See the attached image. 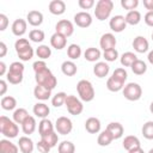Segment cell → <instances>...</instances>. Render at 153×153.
I'll list each match as a JSON object with an SVG mask.
<instances>
[{"label": "cell", "instance_id": "1", "mask_svg": "<svg viewBox=\"0 0 153 153\" xmlns=\"http://www.w3.org/2000/svg\"><path fill=\"white\" fill-rule=\"evenodd\" d=\"M0 131L7 139H13L17 137L19 133V128L13 120H10L6 116H0Z\"/></svg>", "mask_w": 153, "mask_h": 153}, {"label": "cell", "instance_id": "2", "mask_svg": "<svg viewBox=\"0 0 153 153\" xmlns=\"http://www.w3.org/2000/svg\"><path fill=\"white\" fill-rule=\"evenodd\" d=\"M76 91H78L79 98L86 103L93 100V98L96 96L93 85L91 84V81H88L86 79H82L76 84Z\"/></svg>", "mask_w": 153, "mask_h": 153}, {"label": "cell", "instance_id": "3", "mask_svg": "<svg viewBox=\"0 0 153 153\" xmlns=\"http://www.w3.org/2000/svg\"><path fill=\"white\" fill-rule=\"evenodd\" d=\"M35 80L37 82V85H42L49 90H54L55 86L57 85V79L56 76L51 73V71L49 68H47L45 71L43 72H39V73H36L35 74Z\"/></svg>", "mask_w": 153, "mask_h": 153}, {"label": "cell", "instance_id": "4", "mask_svg": "<svg viewBox=\"0 0 153 153\" xmlns=\"http://www.w3.org/2000/svg\"><path fill=\"white\" fill-rule=\"evenodd\" d=\"M114 8V2L111 0H99L96 4V8H94V16L98 20L103 22L105 19H108L112 12Z\"/></svg>", "mask_w": 153, "mask_h": 153}, {"label": "cell", "instance_id": "5", "mask_svg": "<svg viewBox=\"0 0 153 153\" xmlns=\"http://www.w3.org/2000/svg\"><path fill=\"white\" fill-rule=\"evenodd\" d=\"M122 92L124 98L130 102H136L142 96V88L137 82H128L127 85H124Z\"/></svg>", "mask_w": 153, "mask_h": 153}, {"label": "cell", "instance_id": "6", "mask_svg": "<svg viewBox=\"0 0 153 153\" xmlns=\"http://www.w3.org/2000/svg\"><path fill=\"white\" fill-rule=\"evenodd\" d=\"M65 105L67 108V111L71 114V115H74V116H78L84 110V105H82V100L79 99L78 97L73 96V94H68L67 98H66V102H65Z\"/></svg>", "mask_w": 153, "mask_h": 153}, {"label": "cell", "instance_id": "7", "mask_svg": "<svg viewBox=\"0 0 153 153\" xmlns=\"http://www.w3.org/2000/svg\"><path fill=\"white\" fill-rule=\"evenodd\" d=\"M55 129H56V131H57L59 134H61V135H67V134H69V133L72 131V129H73V123H72V121H71L68 117H66V116H60V117H57V120H56V122H55Z\"/></svg>", "mask_w": 153, "mask_h": 153}, {"label": "cell", "instance_id": "8", "mask_svg": "<svg viewBox=\"0 0 153 153\" xmlns=\"http://www.w3.org/2000/svg\"><path fill=\"white\" fill-rule=\"evenodd\" d=\"M55 30H56L55 32L61 33V35H63L65 37H69V36H72L73 32H74V25H73V23H72L71 20L61 19V20H59V22L56 23Z\"/></svg>", "mask_w": 153, "mask_h": 153}, {"label": "cell", "instance_id": "9", "mask_svg": "<svg viewBox=\"0 0 153 153\" xmlns=\"http://www.w3.org/2000/svg\"><path fill=\"white\" fill-rule=\"evenodd\" d=\"M74 23L79 27H88L92 24V16L86 11H80L74 14Z\"/></svg>", "mask_w": 153, "mask_h": 153}, {"label": "cell", "instance_id": "10", "mask_svg": "<svg viewBox=\"0 0 153 153\" xmlns=\"http://www.w3.org/2000/svg\"><path fill=\"white\" fill-rule=\"evenodd\" d=\"M109 26H110V29L114 32H122V31H124V29L127 27V22H126L124 16H121V14L114 16L110 19V22H109Z\"/></svg>", "mask_w": 153, "mask_h": 153}, {"label": "cell", "instance_id": "11", "mask_svg": "<svg viewBox=\"0 0 153 153\" xmlns=\"http://www.w3.org/2000/svg\"><path fill=\"white\" fill-rule=\"evenodd\" d=\"M116 43H117L116 37H115V35L111 33V32H108V33L102 35V37H100V39H99V45H100V48H102L104 51H105V50L114 49V48L116 47Z\"/></svg>", "mask_w": 153, "mask_h": 153}, {"label": "cell", "instance_id": "12", "mask_svg": "<svg viewBox=\"0 0 153 153\" xmlns=\"http://www.w3.org/2000/svg\"><path fill=\"white\" fill-rule=\"evenodd\" d=\"M12 33L17 37H20L23 36L25 32H26V29H27V22L25 19H22V18H18L16 19L13 23H12Z\"/></svg>", "mask_w": 153, "mask_h": 153}, {"label": "cell", "instance_id": "13", "mask_svg": "<svg viewBox=\"0 0 153 153\" xmlns=\"http://www.w3.org/2000/svg\"><path fill=\"white\" fill-rule=\"evenodd\" d=\"M133 48L136 53H140V54H143L146 51H148L149 49V43L147 41L146 37L143 36H136L133 41Z\"/></svg>", "mask_w": 153, "mask_h": 153}, {"label": "cell", "instance_id": "14", "mask_svg": "<svg viewBox=\"0 0 153 153\" xmlns=\"http://www.w3.org/2000/svg\"><path fill=\"white\" fill-rule=\"evenodd\" d=\"M105 129L111 134V136L114 137V140L121 139L123 136V133H124V128H123V126L120 122H110L106 126Z\"/></svg>", "mask_w": 153, "mask_h": 153}, {"label": "cell", "instance_id": "15", "mask_svg": "<svg viewBox=\"0 0 153 153\" xmlns=\"http://www.w3.org/2000/svg\"><path fill=\"white\" fill-rule=\"evenodd\" d=\"M66 44H67V37H65L63 35L57 33V32L51 35V37H50V45L53 48H55L56 50H61V49H63L66 47Z\"/></svg>", "mask_w": 153, "mask_h": 153}, {"label": "cell", "instance_id": "16", "mask_svg": "<svg viewBox=\"0 0 153 153\" xmlns=\"http://www.w3.org/2000/svg\"><path fill=\"white\" fill-rule=\"evenodd\" d=\"M100 121L97 117H88L85 122V129L90 134H97L100 131Z\"/></svg>", "mask_w": 153, "mask_h": 153}, {"label": "cell", "instance_id": "17", "mask_svg": "<svg viewBox=\"0 0 153 153\" xmlns=\"http://www.w3.org/2000/svg\"><path fill=\"white\" fill-rule=\"evenodd\" d=\"M66 11V4L62 0H53L49 2V12L54 16H61Z\"/></svg>", "mask_w": 153, "mask_h": 153}, {"label": "cell", "instance_id": "18", "mask_svg": "<svg viewBox=\"0 0 153 153\" xmlns=\"http://www.w3.org/2000/svg\"><path fill=\"white\" fill-rule=\"evenodd\" d=\"M26 22L31 26H39L43 23V14L37 10H32L26 16Z\"/></svg>", "mask_w": 153, "mask_h": 153}, {"label": "cell", "instance_id": "19", "mask_svg": "<svg viewBox=\"0 0 153 153\" xmlns=\"http://www.w3.org/2000/svg\"><path fill=\"white\" fill-rule=\"evenodd\" d=\"M18 147H19L22 153H32L35 145L29 136H22V137H19Z\"/></svg>", "mask_w": 153, "mask_h": 153}, {"label": "cell", "instance_id": "20", "mask_svg": "<svg viewBox=\"0 0 153 153\" xmlns=\"http://www.w3.org/2000/svg\"><path fill=\"white\" fill-rule=\"evenodd\" d=\"M54 128L55 126L53 124V122L48 118H43L41 120V122L38 123V133H39V136H44L47 134H50L54 131Z\"/></svg>", "mask_w": 153, "mask_h": 153}, {"label": "cell", "instance_id": "21", "mask_svg": "<svg viewBox=\"0 0 153 153\" xmlns=\"http://www.w3.org/2000/svg\"><path fill=\"white\" fill-rule=\"evenodd\" d=\"M110 72V67L106 62H103V61H99V62H96V65L93 66V73L97 78H105Z\"/></svg>", "mask_w": 153, "mask_h": 153}, {"label": "cell", "instance_id": "22", "mask_svg": "<svg viewBox=\"0 0 153 153\" xmlns=\"http://www.w3.org/2000/svg\"><path fill=\"white\" fill-rule=\"evenodd\" d=\"M33 96L38 100H48L51 96V90H49L42 85H36L33 88Z\"/></svg>", "mask_w": 153, "mask_h": 153}, {"label": "cell", "instance_id": "23", "mask_svg": "<svg viewBox=\"0 0 153 153\" xmlns=\"http://www.w3.org/2000/svg\"><path fill=\"white\" fill-rule=\"evenodd\" d=\"M19 147L7 139L0 140V153H18Z\"/></svg>", "mask_w": 153, "mask_h": 153}, {"label": "cell", "instance_id": "24", "mask_svg": "<svg viewBox=\"0 0 153 153\" xmlns=\"http://www.w3.org/2000/svg\"><path fill=\"white\" fill-rule=\"evenodd\" d=\"M61 71L65 75L67 76H73L76 74L78 72V67L72 61V60H67V61H63L62 65H61Z\"/></svg>", "mask_w": 153, "mask_h": 153}, {"label": "cell", "instance_id": "25", "mask_svg": "<svg viewBox=\"0 0 153 153\" xmlns=\"http://www.w3.org/2000/svg\"><path fill=\"white\" fill-rule=\"evenodd\" d=\"M32 111H33V114H35L37 117H39V118H42V120H43V118H47L48 115L50 114L49 106H48L47 104H44V103H36V104L33 105Z\"/></svg>", "mask_w": 153, "mask_h": 153}, {"label": "cell", "instance_id": "26", "mask_svg": "<svg viewBox=\"0 0 153 153\" xmlns=\"http://www.w3.org/2000/svg\"><path fill=\"white\" fill-rule=\"evenodd\" d=\"M122 145H123V148L127 149L128 152H129L130 149H133V148L141 147V143H140L139 137H137V136H134V135H128V136H126L124 140H123V142H122Z\"/></svg>", "mask_w": 153, "mask_h": 153}, {"label": "cell", "instance_id": "27", "mask_svg": "<svg viewBox=\"0 0 153 153\" xmlns=\"http://www.w3.org/2000/svg\"><path fill=\"white\" fill-rule=\"evenodd\" d=\"M100 56H102L100 50H99L98 48H94V47L87 48V49L85 50V53H84V57H85V60H87L88 62H96V61H98V60L100 59Z\"/></svg>", "mask_w": 153, "mask_h": 153}, {"label": "cell", "instance_id": "28", "mask_svg": "<svg viewBox=\"0 0 153 153\" xmlns=\"http://www.w3.org/2000/svg\"><path fill=\"white\" fill-rule=\"evenodd\" d=\"M36 127H37V123H36L35 117H33V116H29V117L24 121V123L22 124V130H23L24 134L30 135V134H32V133L36 130Z\"/></svg>", "mask_w": 153, "mask_h": 153}, {"label": "cell", "instance_id": "29", "mask_svg": "<svg viewBox=\"0 0 153 153\" xmlns=\"http://www.w3.org/2000/svg\"><path fill=\"white\" fill-rule=\"evenodd\" d=\"M136 60H137L136 54H134V53H131V51H126V53H123V54L121 55V59H120L121 65L124 66V67H130Z\"/></svg>", "mask_w": 153, "mask_h": 153}, {"label": "cell", "instance_id": "30", "mask_svg": "<svg viewBox=\"0 0 153 153\" xmlns=\"http://www.w3.org/2000/svg\"><path fill=\"white\" fill-rule=\"evenodd\" d=\"M29 116H30V115H29V112H27L26 109H24V108H18V109H16L14 112H13V121H14L17 124H23L24 121H25Z\"/></svg>", "mask_w": 153, "mask_h": 153}, {"label": "cell", "instance_id": "31", "mask_svg": "<svg viewBox=\"0 0 153 153\" xmlns=\"http://www.w3.org/2000/svg\"><path fill=\"white\" fill-rule=\"evenodd\" d=\"M112 140H114V137H112L111 134L105 129V130H103V131L99 133V135H98V137H97V143H98L99 146H102V147H106V146H109V145L112 142Z\"/></svg>", "mask_w": 153, "mask_h": 153}, {"label": "cell", "instance_id": "32", "mask_svg": "<svg viewBox=\"0 0 153 153\" xmlns=\"http://www.w3.org/2000/svg\"><path fill=\"white\" fill-rule=\"evenodd\" d=\"M130 68H131V72L134 74H136V75H142V74H145L147 72V65H146V62L142 61V60H140V59H137L130 66Z\"/></svg>", "mask_w": 153, "mask_h": 153}, {"label": "cell", "instance_id": "33", "mask_svg": "<svg viewBox=\"0 0 153 153\" xmlns=\"http://www.w3.org/2000/svg\"><path fill=\"white\" fill-rule=\"evenodd\" d=\"M126 22H127V25H137L140 22H141V13L136 10L134 11H129L127 14H126Z\"/></svg>", "mask_w": 153, "mask_h": 153}, {"label": "cell", "instance_id": "34", "mask_svg": "<svg viewBox=\"0 0 153 153\" xmlns=\"http://www.w3.org/2000/svg\"><path fill=\"white\" fill-rule=\"evenodd\" d=\"M67 55L68 57L73 61V60H78L80 56H81V48L79 44H69L68 48H67Z\"/></svg>", "mask_w": 153, "mask_h": 153}, {"label": "cell", "instance_id": "35", "mask_svg": "<svg viewBox=\"0 0 153 153\" xmlns=\"http://www.w3.org/2000/svg\"><path fill=\"white\" fill-rule=\"evenodd\" d=\"M106 87H108V90L111 91V92H118V91L123 90L124 84L121 82V81H118V80H116L115 78L110 76V78L106 80Z\"/></svg>", "mask_w": 153, "mask_h": 153}, {"label": "cell", "instance_id": "36", "mask_svg": "<svg viewBox=\"0 0 153 153\" xmlns=\"http://www.w3.org/2000/svg\"><path fill=\"white\" fill-rule=\"evenodd\" d=\"M16 106H17V100H16L14 97H12V96H6V97H2V98H1V108H2L4 110L10 111V110L16 109Z\"/></svg>", "mask_w": 153, "mask_h": 153}, {"label": "cell", "instance_id": "37", "mask_svg": "<svg viewBox=\"0 0 153 153\" xmlns=\"http://www.w3.org/2000/svg\"><path fill=\"white\" fill-rule=\"evenodd\" d=\"M57 151H59V153H74L75 152V146L72 141L65 140L61 143H59Z\"/></svg>", "mask_w": 153, "mask_h": 153}, {"label": "cell", "instance_id": "38", "mask_svg": "<svg viewBox=\"0 0 153 153\" xmlns=\"http://www.w3.org/2000/svg\"><path fill=\"white\" fill-rule=\"evenodd\" d=\"M45 38V35H44V31L43 30H39V29H33L29 32V39L35 42V43H41L43 39Z\"/></svg>", "mask_w": 153, "mask_h": 153}, {"label": "cell", "instance_id": "39", "mask_svg": "<svg viewBox=\"0 0 153 153\" xmlns=\"http://www.w3.org/2000/svg\"><path fill=\"white\" fill-rule=\"evenodd\" d=\"M41 140L44 141L50 148H53V147H55V146L57 145V142H59V135H57V133L53 131V133H50V134H47V135L42 136Z\"/></svg>", "mask_w": 153, "mask_h": 153}, {"label": "cell", "instance_id": "40", "mask_svg": "<svg viewBox=\"0 0 153 153\" xmlns=\"http://www.w3.org/2000/svg\"><path fill=\"white\" fill-rule=\"evenodd\" d=\"M36 55L37 57H39L41 60H45V59H49L50 55H51V49L45 45V44H41L38 45V48L36 49Z\"/></svg>", "mask_w": 153, "mask_h": 153}, {"label": "cell", "instance_id": "41", "mask_svg": "<svg viewBox=\"0 0 153 153\" xmlns=\"http://www.w3.org/2000/svg\"><path fill=\"white\" fill-rule=\"evenodd\" d=\"M23 73H14V72H10L7 71V74H6V79L10 84L12 85H18L23 81Z\"/></svg>", "mask_w": 153, "mask_h": 153}, {"label": "cell", "instance_id": "42", "mask_svg": "<svg viewBox=\"0 0 153 153\" xmlns=\"http://www.w3.org/2000/svg\"><path fill=\"white\" fill-rule=\"evenodd\" d=\"M141 133L145 139L147 140H153V121H147L141 129Z\"/></svg>", "mask_w": 153, "mask_h": 153}, {"label": "cell", "instance_id": "43", "mask_svg": "<svg viewBox=\"0 0 153 153\" xmlns=\"http://www.w3.org/2000/svg\"><path fill=\"white\" fill-rule=\"evenodd\" d=\"M66 98H67V94H66L65 92H57V93L54 94L53 98H51V104H53V106H55V108L62 106V105L65 104V102H66Z\"/></svg>", "mask_w": 153, "mask_h": 153}, {"label": "cell", "instance_id": "44", "mask_svg": "<svg viewBox=\"0 0 153 153\" xmlns=\"http://www.w3.org/2000/svg\"><path fill=\"white\" fill-rule=\"evenodd\" d=\"M33 54H35V51H33V49H32L31 45L27 47V48H25L24 50H22L19 53H17L19 60H22V61H29V60H31L33 57Z\"/></svg>", "mask_w": 153, "mask_h": 153}, {"label": "cell", "instance_id": "45", "mask_svg": "<svg viewBox=\"0 0 153 153\" xmlns=\"http://www.w3.org/2000/svg\"><path fill=\"white\" fill-rule=\"evenodd\" d=\"M112 78H115L116 80H118V81H121V82H126V80H127V78H128V73H127V71L124 69V68H116L115 71H114V73H112V75H111Z\"/></svg>", "mask_w": 153, "mask_h": 153}, {"label": "cell", "instance_id": "46", "mask_svg": "<svg viewBox=\"0 0 153 153\" xmlns=\"http://www.w3.org/2000/svg\"><path fill=\"white\" fill-rule=\"evenodd\" d=\"M103 57L108 62H114V61H116L118 59V51L115 48L110 49V50H105V51H103Z\"/></svg>", "mask_w": 153, "mask_h": 153}, {"label": "cell", "instance_id": "47", "mask_svg": "<svg viewBox=\"0 0 153 153\" xmlns=\"http://www.w3.org/2000/svg\"><path fill=\"white\" fill-rule=\"evenodd\" d=\"M121 6L128 12L134 11L139 6V0H121Z\"/></svg>", "mask_w": 153, "mask_h": 153}, {"label": "cell", "instance_id": "48", "mask_svg": "<svg viewBox=\"0 0 153 153\" xmlns=\"http://www.w3.org/2000/svg\"><path fill=\"white\" fill-rule=\"evenodd\" d=\"M27 47H30V43H29V41H27L26 38H18V39L16 41V43H14V49H16L17 53L24 50V49L27 48Z\"/></svg>", "mask_w": 153, "mask_h": 153}, {"label": "cell", "instance_id": "49", "mask_svg": "<svg viewBox=\"0 0 153 153\" xmlns=\"http://www.w3.org/2000/svg\"><path fill=\"white\" fill-rule=\"evenodd\" d=\"M32 68H33V72H35V74H36V73H39V72L45 71L48 67H47V63H45L43 60H38V61H35V62H33Z\"/></svg>", "mask_w": 153, "mask_h": 153}, {"label": "cell", "instance_id": "50", "mask_svg": "<svg viewBox=\"0 0 153 153\" xmlns=\"http://www.w3.org/2000/svg\"><path fill=\"white\" fill-rule=\"evenodd\" d=\"M10 72H14V73H24V65L19 61H14L10 65L8 68Z\"/></svg>", "mask_w": 153, "mask_h": 153}, {"label": "cell", "instance_id": "51", "mask_svg": "<svg viewBox=\"0 0 153 153\" xmlns=\"http://www.w3.org/2000/svg\"><path fill=\"white\" fill-rule=\"evenodd\" d=\"M78 5L82 10H90L94 6V0H79Z\"/></svg>", "mask_w": 153, "mask_h": 153}, {"label": "cell", "instance_id": "52", "mask_svg": "<svg viewBox=\"0 0 153 153\" xmlns=\"http://www.w3.org/2000/svg\"><path fill=\"white\" fill-rule=\"evenodd\" d=\"M8 25V18L6 14L0 13V31H5Z\"/></svg>", "mask_w": 153, "mask_h": 153}, {"label": "cell", "instance_id": "53", "mask_svg": "<svg viewBox=\"0 0 153 153\" xmlns=\"http://www.w3.org/2000/svg\"><path fill=\"white\" fill-rule=\"evenodd\" d=\"M37 149H38L41 153H49V151H50L51 148H50L44 141L41 140V141L37 142Z\"/></svg>", "mask_w": 153, "mask_h": 153}, {"label": "cell", "instance_id": "54", "mask_svg": "<svg viewBox=\"0 0 153 153\" xmlns=\"http://www.w3.org/2000/svg\"><path fill=\"white\" fill-rule=\"evenodd\" d=\"M143 20H145L146 25H148V26L153 27V11H148V12L145 14Z\"/></svg>", "mask_w": 153, "mask_h": 153}, {"label": "cell", "instance_id": "55", "mask_svg": "<svg viewBox=\"0 0 153 153\" xmlns=\"http://www.w3.org/2000/svg\"><path fill=\"white\" fill-rule=\"evenodd\" d=\"M7 91V82L5 80H0V96H4Z\"/></svg>", "mask_w": 153, "mask_h": 153}, {"label": "cell", "instance_id": "56", "mask_svg": "<svg viewBox=\"0 0 153 153\" xmlns=\"http://www.w3.org/2000/svg\"><path fill=\"white\" fill-rule=\"evenodd\" d=\"M7 54V45L5 42H0V57H4Z\"/></svg>", "mask_w": 153, "mask_h": 153}, {"label": "cell", "instance_id": "57", "mask_svg": "<svg viewBox=\"0 0 153 153\" xmlns=\"http://www.w3.org/2000/svg\"><path fill=\"white\" fill-rule=\"evenodd\" d=\"M143 6L148 11H153V0H143Z\"/></svg>", "mask_w": 153, "mask_h": 153}, {"label": "cell", "instance_id": "58", "mask_svg": "<svg viewBox=\"0 0 153 153\" xmlns=\"http://www.w3.org/2000/svg\"><path fill=\"white\" fill-rule=\"evenodd\" d=\"M6 63L4 62V61H0V75L2 76V75H5V74H7V72H6Z\"/></svg>", "mask_w": 153, "mask_h": 153}, {"label": "cell", "instance_id": "59", "mask_svg": "<svg viewBox=\"0 0 153 153\" xmlns=\"http://www.w3.org/2000/svg\"><path fill=\"white\" fill-rule=\"evenodd\" d=\"M128 153H145V151H143L141 147H136V148H133V149H130Z\"/></svg>", "mask_w": 153, "mask_h": 153}, {"label": "cell", "instance_id": "60", "mask_svg": "<svg viewBox=\"0 0 153 153\" xmlns=\"http://www.w3.org/2000/svg\"><path fill=\"white\" fill-rule=\"evenodd\" d=\"M147 59H148V62L153 65V50H151V51L148 53V56H147Z\"/></svg>", "mask_w": 153, "mask_h": 153}, {"label": "cell", "instance_id": "61", "mask_svg": "<svg viewBox=\"0 0 153 153\" xmlns=\"http://www.w3.org/2000/svg\"><path fill=\"white\" fill-rule=\"evenodd\" d=\"M149 111H151V112L153 114V102H152V103L149 104Z\"/></svg>", "mask_w": 153, "mask_h": 153}, {"label": "cell", "instance_id": "62", "mask_svg": "<svg viewBox=\"0 0 153 153\" xmlns=\"http://www.w3.org/2000/svg\"><path fill=\"white\" fill-rule=\"evenodd\" d=\"M148 153H153V148H151V149L148 151Z\"/></svg>", "mask_w": 153, "mask_h": 153}, {"label": "cell", "instance_id": "63", "mask_svg": "<svg viewBox=\"0 0 153 153\" xmlns=\"http://www.w3.org/2000/svg\"><path fill=\"white\" fill-rule=\"evenodd\" d=\"M152 41H153V32H152Z\"/></svg>", "mask_w": 153, "mask_h": 153}]
</instances>
